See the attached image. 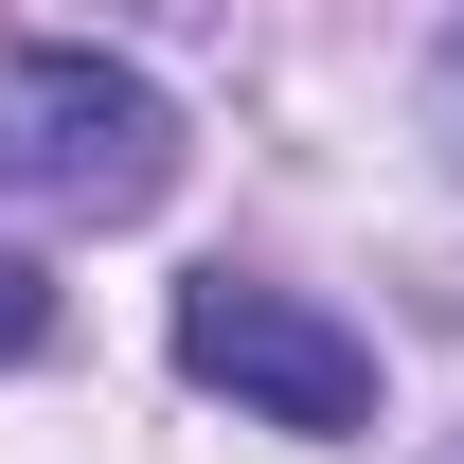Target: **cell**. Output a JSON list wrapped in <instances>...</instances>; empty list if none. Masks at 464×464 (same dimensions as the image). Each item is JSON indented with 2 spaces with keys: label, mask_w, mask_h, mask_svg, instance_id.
Wrapping results in <instances>:
<instances>
[{
  "label": "cell",
  "mask_w": 464,
  "mask_h": 464,
  "mask_svg": "<svg viewBox=\"0 0 464 464\" xmlns=\"http://www.w3.org/2000/svg\"><path fill=\"white\" fill-rule=\"evenodd\" d=\"M161 179H179V108L143 72H108V54H0V197L125 232V215H161Z\"/></svg>",
  "instance_id": "obj_1"
},
{
  "label": "cell",
  "mask_w": 464,
  "mask_h": 464,
  "mask_svg": "<svg viewBox=\"0 0 464 464\" xmlns=\"http://www.w3.org/2000/svg\"><path fill=\"white\" fill-rule=\"evenodd\" d=\"M179 375L232 393L250 429H304V447H357L375 429V340L322 322L304 286H250V268H197L179 286Z\"/></svg>",
  "instance_id": "obj_2"
},
{
  "label": "cell",
  "mask_w": 464,
  "mask_h": 464,
  "mask_svg": "<svg viewBox=\"0 0 464 464\" xmlns=\"http://www.w3.org/2000/svg\"><path fill=\"white\" fill-rule=\"evenodd\" d=\"M36 340H54V286H36V268L0 250V357H36Z\"/></svg>",
  "instance_id": "obj_3"
},
{
  "label": "cell",
  "mask_w": 464,
  "mask_h": 464,
  "mask_svg": "<svg viewBox=\"0 0 464 464\" xmlns=\"http://www.w3.org/2000/svg\"><path fill=\"white\" fill-rule=\"evenodd\" d=\"M447 90H464V54H447Z\"/></svg>",
  "instance_id": "obj_4"
}]
</instances>
